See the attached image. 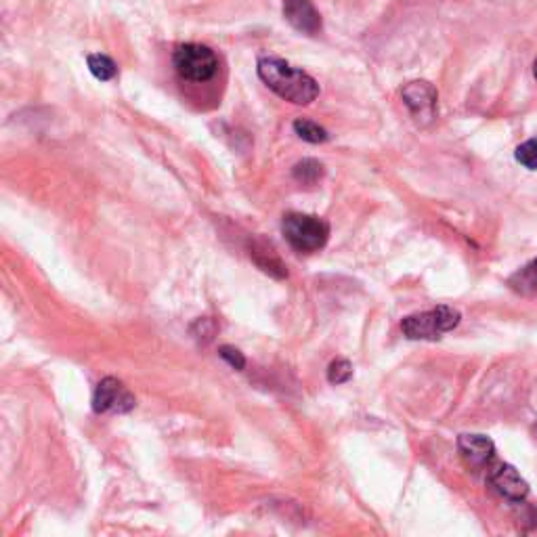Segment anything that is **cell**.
Instances as JSON below:
<instances>
[{
    "label": "cell",
    "instance_id": "ba28073f",
    "mask_svg": "<svg viewBox=\"0 0 537 537\" xmlns=\"http://www.w3.org/2000/svg\"><path fill=\"white\" fill-rule=\"evenodd\" d=\"M284 17L294 30L307 36H317L321 32V26H324L321 24V15L311 0H286Z\"/></svg>",
    "mask_w": 537,
    "mask_h": 537
},
{
    "label": "cell",
    "instance_id": "30bf717a",
    "mask_svg": "<svg viewBox=\"0 0 537 537\" xmlns=\"http://www.w3.org/2000/svg\"><path fill=\"white\" fill-rule=\"evenodd\" d=\"M508 286L521 296H531L537 292V259L523 265L508 277Z\"/></svg>",
    "mask_w": 537,
    "mask_h": 537
},
{
    "label": "cell",
    "instance_id": "ac0fdd59",
    "mask_svg": "<svg viewBox=\"0 0 537 537\" xmlns=\"http://www.w3.org/2000/svg\"><path fill=\"white\" fill-rule=\"evenodd\" d=\"M535 433H537V426H535Z\"/></svg>",
    "mask_w": 537,
    "mask_h": 537
},
{
    "label": "cell",
    "instance_id": "2e32d148",
    "mask_svg": "<svg viewBox=\"0 0 537 537\" xmlns=\"http://www.w3.org/2000/svg\"><path fill=\"white\" fill-rule=\"evenodd\" d=\"M219 355H221V359H225V361L231 365L233 370L242 372V370L246 368V357H244L238 349L231 347V345H223V347L219 349Z\"/></svg>",
    "mask_w": 537,
    "mask_h": 537
},
{
    "label": "cell",
    "instance_id": "e0dca14e",
    "mask_svg": "<svg viewBox=\"0 0 537 537\" xmlns=\"http://www.w3.org/2000/svg\"><path fill=\"white\" fill-rule=\"evenodd\" d=\"M533 76H535V80H537V59H535V63H533Z\"/></svg>",
    "mask_w": 537,
    "mask_h": 537
},
{
    "label": "cell",
    "instance_id": "277c9868",
    "mask_svg": "<svg viewBox=\"0 0 537 537\" xmlns=\"http://www.w3.org/2000/svg\"><path fill=\"white\" fill-rule=\"evenodd\" d=\"M173 66L181 80L202 84L217 76L219 57L206 45L187 42V45L177 47V51L173 53Z\"/></svg>",
    "mask_w": 537,
    "mask_h": 537
},
{
    "label": "cell",
    "instance_id": "6da1fadb",
    "mask_svg": "<svg viewBox=\"0 0 537 537\" xmlns=\"http://www.w3.org/2000/svg\"><path fill=\"white\" fill-rule=\"evenodd\" d=\"M256 72L277 97L294 105H311L319 97L317 80L279 57H261Z\"/></svg>",
    "mask_w": 537,
    "mask_h": 537
},
{
    "label": "cell",
    "instance_id": "4fadbf2b",
    "mask_svg": "<svg viewBox=\"0 0 537 537\" xmlns=\"http://www.w3.org/2000/svg\"><path fill=\"white\" fill-rule=\"evenodd\" d=\"M87 63H89V70L91 74L101 80V82H110L118 76V66L116 61L112 57H107L103 53H95V55H89L87 57Z\"/></svg>",
    "mask_w": 537,
    "mask_h": 537
},
{
    "label": "cell",
    "instance_id": "3957f363",
    "mask_svg": "<svg viewBox=\"0 0 537 537\" xmlns=\"http://www.w3.org/2000/svg\"><path fill=\"white\" fill-rule=\"evenodd\" d=\"M462 315L458 309L439 305L422 313L407 315L401 321V330L410 340H439L443 334L460 326Z\"/></svg>",
    "mask_w": 537,
    "mask_h": 537
},
{
    "label": "cell",
    "instance_id": "9c48e42d",
    "mask_svg": "<svg viewBox=\"0 0 537 537\" xmlns=\"http://www.w3.org/2000/svg\"><path fill=\"white\" fill-rule=\"evenodd\" d=\"M458 449L460 454L470 462L472 466H485L496 456V445L485 435H460L458 437Z\"/></svg>",
    "mask_w": 537,
    "mask_h": 537
},
{
    "label": "cell",
    "instance_id": "5bb4252c",
    "mask_svg": "<svg viewBox=\"0 0 537 537\" xmlns=\"http://www.w3.org/2000/svg\"><path fill=\"white\" fill-rule=\"evenodd\" d=\"M353 378V365L349 359H336L328 368V380L330 384H345Z\"/></svg>",
    "mask_w": 537,
    "mask_h": 537
},
{
    "label": "cell",
    "instance_id": "8992f818",
    "mask_svg": "<svg viewBox=\"0 0 537 537\" xmlns=\"http://www.w3.org/2000/svg\"><path fill=\"white\" fill-rule=\"evenodd\" d=\"M403 103L407 105V110L412 112L414 120L420 126L433 124L437 118V101L439 93L428 80H414L407 82L401 91Z\"/></svg>",
    "mask_w": 537,
    "mask_h": 537
},
{
    "label": "cell",
    "instance_id": "9a60e30c",
    "mask_svg": "<svg viewBox=\"0 0 537 537\" xmlns=\"http://www.w3.org/2000/svg\"><path fill=\"white\" fill-rule=\"evenodd\" d=\"M517 162L529 170H537V139H529L517 147Z\"/></svg>",
    "mask_w": 537,
    "mask_h": 537
},
{
    "label": "cell",
    "instance_id": "7a4b0ae2",
    "mask_svg": "<svg viewBox=\"0 0 537 537\" xmlns=\"http://www.w3.org/2000/svg\"><path fill=\"white\" fill-rule=\"evenodd\" d=\"M282 231L296 252L307 254L324 248L330 238V225L324 219L303 212H288L282 221Z\"/></svg>",
    "mask_w": 537,
    "mask_h": 537
},
{
    "label": "cell",
    "instance_id": "7c38bea8",
    "mask_svg": "<svg viewBox=\"0 0 537 537\" xmlns=\"http://www.w3.org/2000/svg\"><path fill=\"white\" fill-rule=\"evenodd\" d=\"M294 133L300 139H303V141L315 143V145L330 141V133L326 131V128L319 126L317 122H313L309 118H298V120H294Z\"/></svg>",
    "mask_w": 537,
    "mask_h": 537
},
{
    "label": "cell",
    "instance_id": "52a82bcc",
    "mask_svg": "<svg viewBox=\"0 0 537 537\" xmlns=\"http://www.w3.org/2000/svg\"><path fill=\"white\" fill-rule=\"evenodd\" d=\"M487 479L491 487L510 502L521 504L529 496V483L519 475V470L510 464H496L489 470Z\"/></svg>",
    "mask_w": 537,
    "mask_h": 537
},
{
    "label": "cell",
    "instance_id": "8fae6325",
    "mask_svg": "<svg viewBox=\"0 0 537 537\" xmlns=\"http://www.w3.org/2000/svg\"><path fill=\"white\" fill-rule=\"evenodd\" d=\"M324 164L315 158H305L294 164L292 168V177L300 185H317L321 179H324Z\"/></svg>",
    "mask_w": 537,
    "mask_h": 537
},
{
    "label": "cell",
    "instance_id": "5b68a950",
    "mask_svg": "<svg viewBox=\"0 0 537 537\" xmlns=\"http://www.w3.org/2000/svg\"><path fill=\"white\" fill-rule=\"evenodd\" d=\"M137 399L128 391V386L114 376L103 378L93 395V410L95 414H128L135 410Z\"/></svg>",
    "mask_w": 537,
    "mask_h": 537
}]
</instances>
